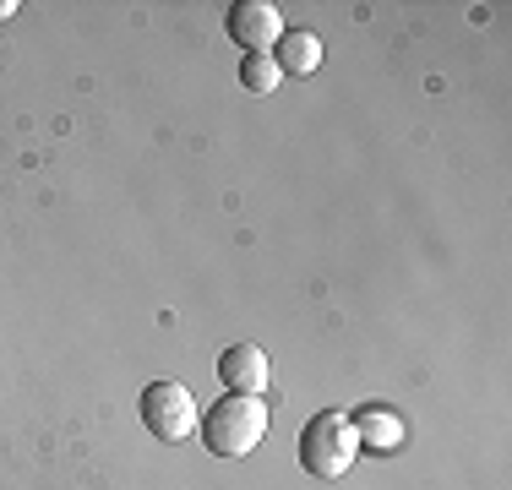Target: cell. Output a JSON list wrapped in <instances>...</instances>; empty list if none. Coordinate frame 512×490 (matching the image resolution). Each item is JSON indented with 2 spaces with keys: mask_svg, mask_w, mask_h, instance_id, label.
Returning a JSON list of instances; mask_svg holds the SVG:
<instances>
[{
  "mask_svg": "<svg viewBox=\"0 0 512 490\" xmlns=\"http://www.w3.org/2000/svg\"><path fill=\"white\" fill-rule=\"evenodd\" d=\"M197 425H202V447L213 458H246L267 436V403L251 398V392H224L218 403H207Z\"/></svg>",
  "mask_w": 512,
  "mask_h": 490,
  "instance_id": "1",
  "label": "cell"
},
{
  "mask_svg": "<svg viewBox=\"0 0 512 490\" xmlns=\"http://www.w3.org/2000/svg\"><path fill=\"white\" fill-rule=\"evenodd\" d=\"M355 458H360V436L349 425V414H338V409L311 414L306 431H300V463H306V474H316V480H344L355 469Z\"/></svg>",
  "mask_w": 512,
  "mask_h": 490,
  "instance_id": "2",
  "label": "cell"
},
{
  "mask_svg": "<svg viewBox=\"0 0 512 490\" xmlns=\"http://www.w3.org/2000/svg\"><path fill=\"white\" fill-rule=\"evenodd\" d=\"M142 425L158 436V441H186L197 431V403H191V392L180 382H153L142 387Z\"/></svg>",
  "mask_w": 512,
  "mask_h": 490,
  "instance_id": "3",
  "label": "cell"
},
{
  "mask_svg": "<svg viewBox=\"0 0 512 490\" xmlns=\"http://www.w3.org/2000/svg\"><path fill=\"white\" fill-rule=\"evenodd\" d=\"M224 33L235 39L246 55H273V44L284 39V17L273 0H235L224 11Z\"/></svg>",
  "mask_w": 512,
  "mask_h": 490,
  "instance_id": "4",
  "label": "cell"
},
{
  "mask_svg": "<svg viewBox=\"0 0 512 490\" xmlns=\"http://www.w3.org/2000/svg\"><path fill=\"white\" fill-rule=\"evenodd\" d=\"M267 371H273V365H267V354L256 349V343H229L224 354H218V382H224L229 392H262L267 387Z\"/></svg>",
  "mask_w": 512,
  "mask_h": 490,
  "instance_id": "5",
  "label": "cell"
},
{
  "mask_svg": "<svg viewBox=\"0 0 512 490\" xmlns=\"http://www.w3.org/2000/svg\"><path fill=\"white\" fill-rule=\"evenodd\" d=\"M349 425H355L360 436V452H376V458H393L398 447H404V420H398L393 409H355L349 414Z\"/></svg>",
  "mask_w": 512,
  "mask_h": 490,
  "instance_id": "6",
  "label": "cell"
},
{
  "mask_svg": "<svg viewBox=\"0 0 512 490\" xmlns=\"http://www.w3.org/2000/svg\"><path fill=\"white\" fill-rule=\"evenodd\" d=\"M273 60L278 71H289V77H311L316 66H322V39L306 28H284V39L273 44Z\"/></svg>",
  "mask_w": 512,
  "mask_h": 490,
  "instance_id": "7",
  "label": "cell"
},
{
  "mask_svg": "<svg viewBox=\"0 0 512 490\" xmlns=\"http://www.w3.org/2000/svg\"><path fill=\"white\" fill-rule=\"evenodd\" d=\"M278 82H284V71H278L273 55H246V60H240V88H246V93L267 98Z\"/></svg>",
  "mask_w": 512,
  "mask_h": 490,
  "instance_id": "8",
  "label": "cell"
},
{
  "mask_svg": "<svg viewBox=\"0 0 512 490\" xmlns=\"http://www.w3.org/2000/svg\"><path fill=\"white\" fill-rule=\"evenodd\" d=\"M6 17H17V0H0V22Z\"/></svg>",
  "mask_w": 512,
  "mask_h": 490,
  "instance_id": "9",
  "label": "cell"
}]
</instances>
